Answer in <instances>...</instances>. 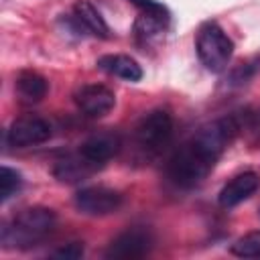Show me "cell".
<instances>
[{
	"mask_svg": "<svg viewBox=\"0 0 260 260\" xmlns=\"http://www.w3.org/2000/svg\"><path fill=\"white\" fill-rule=\"evenodd\" d=\"M238 134L240 126L236 112L201 126L171 154L167 162L169 181L179 189L201 185Z\"/></svg>",
	"mask_w": 260,
	"mask_h": 260,
	"instance_id": "6da1fadb",
	"label": "cell"
},
{
	"mask_svg": "<svg viewBox=\"0 0 260 260\" xmlns=\"http://www.w3.org/2000/svg\"><path fill=\"white\" fill-rule=\"evenodd\" d=\"M57 225V215L53 209L35 205L20 209L12 219L2 223L0 230V244L4 248L14 250H26L32 246H39L45 238L53 234Z\"/></svg>",
	"mask_w": 260,
	"mask_h": 260,
	"instance_id": "7a4b0ae2",
	"label": "cell"
},
{
	"mask_svg": "<svg viewBox=\"0 0 260 260\" xmlns=\"http://www.w3.org/2000/svg\"><path fill=\"white\" fill-rule=\"evenodd\" d=\"M195 51H197L201 65L207 71L221 73V71H225V67L234 55V41L228 37V32L215 20H205L197 28Z\"/></svg>",
	"mask_w": 260,
	"mask_h": 260,
	"instance_id": "3957f363",
	"label": "cell"
},
{
	"mask_svg": "<svg viewBox=\"0 0 260 260\" xmlns=\"http://www.w3.org/2000/svg\"><path fill=\"white\" fill-rule=\"evenodd\" d=\"M175 124L167 110L146 112L134 126V144L146 156H158L173 142Z\"/></svg>",
	"mask_w": 260,
	"mask_h": 260,
	"instance_id": "277c9868",
	"label": "cell"
},
{
	"mask_svg": "<svg viewBox=\"0 0 260 260\" xmlns=\"http://www.w3.org/2000/svg\"><path fill=\"white\" fill-rule=\"evenodd\" d=\"M138 8V18L134 22V37L140 47L152 45L162 37L171 22V12L165 4L156 0H130Z\"/></svg>",
	"mask_w": 260,
	"mask_h": 260,
	"instance_id": "5b68a950",
	"label": "cell"
},
{
	"mask_svg": "<svg viewBox=\"0 0 260 260\" xmlns=\"http://www.w3.org/2000/svg\"><path fill=\"white\" fill-rule=\"evenodd\" d=\"M124 203V197L120 191L104 187V185H93V187H81L73 195V205L79 213L91 215V217H102L116 213Z\"/></svg>",
	"mask_w": 260,
	"mask_h": 260,
	"instance_id": "8992f818",
	"label": "cell"
},
{
	"mask_svg": "<svg viewBox=\"0 0 260 260\" xmlns=\"http://www.w3.org/2000/svg\"><path fill=\"white\" fill-rule=\"evenodd\" d=\"M152 242L154 240H152V234L148 228L134 225V228H128L122 234H118L110 242L104 256L110 260H136L150 252Z\"/></svg>",
	"mask_w": 260,
	"mask_h": 260,
	"instance_id": "52a82bcc",
	"label": "cell"
},
{
	"mask_svg": "<svg viewBox=\"0 0 260 260\" xmlns=\"http://www.w3.org/2000/svg\"><path fill=\"white\" fill-rule=\"evenodd\" d=\"M51 138V124L35 114L16 118L6 130V144L12 148H28Z\"/></svg>",
	"mask_w": 260,
	"mask_h": 260,
	"instance_id": "ba28073f",
	"label": "cell"
},
{
	"mask_svg": "<svg viewBox=\"0 0 260 260\" xmlns=\"http://www.w3.org/2000/svg\"><path fill=\"white\" fill-rule=\"evenodd\" d=\"M120 148H122L120 134L114 130H102V132H93L79 144V154L100 171L108 160H112L120 152Z\"/></svg>",
	"mask_w": 260,
	"mask_h": 260,
	"instance_id": "9c48e42d",
	"label": "cell"
},
{
	"mask_svg": "<svg viewBox=\"0 0 260 260\" xmlns=\"http://www.w3.org/2000/svg\"><path fill=\"white\" fill-rule=\"evenodd\" d=\"M73 102L79 108V112L85 114L87 118H102L114 110L116 95L106 85L89 83V85H81L79 89H75Z\"/></svg>",
	"mask_w": 260,
	"mask_h": 260,
	"instance_id": "30bf717a",
	"label": "cell"
},
{
	"mask_svg": "<svg viewBox=\"0 0 260 260\" xmlns=\"http://www.w3.org/2000/svg\"><path fill=\"white\" fill-rule=\"evenodd\" d=\"M260 189V175L254 171H244L236 177H232L219 191L217 195V203L225 209L240 205L242 201L250 199L256 191Z\"/></svg>",
	"mask_w": 260,
	"mask_h": 260,
	"instance_id": "8fae6325",
	"label": "cell"
},
{
	"mask_svg": "<svg viewBox=\"0 0 260 260\" xmlns=\"http://www.w3.org/2000/svg\"><path fill=\"white\" fill-rule=\"evenodd\" d=\"M98 169L85 160L79 150L73 152V154H65L63 158L55 160L53 165V177L59 181V183H67V185H75V183H81L85 181L89 175H93Z\"/></svg>",
	"mask_w": 260,
	"mask_h": 260,
	"instance_id": "7c38bea8",
	"label": "cell"
},
{
	"mask_svg": "<svg viewBox=\"0 0 260 260\" xmlns=\"http://www.w3.org/2000/svg\"><path fill=\"white\" fill-rule=\"evenodd\" d=\"M95 65H98V69L106 71L108 75L120 77L130 83H136L142 79V67L130 55H104L98 59Z\"/></svg>",
	"mask_w": 260,
	"mask_h": 260,
	"instance_id": "4fadbf2b",
	"label": "cell"
},
{
	"mask_svg": "<svg viewBox=\"0 0 260 260\" xmlns=\"http://www.w3.org/2000/svg\"><path fill=\"white\" fill-rule=\"evenodd\" d=\"M73 16L79 20V24L83 26V30L91 37H98V39H110L112 32H110V26L108 22L104 20L102 12L87 0H79L75 2L73 6Z\"/></svg>",
	"mask_w": 260,
	"mask_h": 260,
	"instance_id": "5bb4252c",
	"label": "cell"
},
{
	"mask_svg": "<svg viewBox=\"0 0 260 260\" xmlns=\"http://www.w3.org/2000/svg\"><path fill=\"white\" fill-rule=\"evenodd\" d=\"M47 89H49L47 79L37 71L26 69V71H20L18 77H16V91L28 104L41 102L47 95Z\"/></svg>",
	"mask_w": 260,
	"mask_h": 260,
	"instance_id": "9a60e30c",
	"label": "cell"
},
{
	"mask_svg": "<svg viewBox=\"0 0 260 260\" xmlns=\"http://www.w3.org/2000/svg\"><path fill=\"white\" fill-rule=\"evenodd\" d=\"M238 116V126H240V134H244L252 144L260 142V112H254L250 108L236 112Z\"/></svg>",
	"mask_w": 260,
	"mask_h": 260,
	"instance_id": "2e32d148",
	"label": "cell"
},
{
	"mask_svg": "<svg viewBox=\"0 0 260 260\" xmlns=\"http://www.w3.org/2000/svg\"><path fill=\"white\" fill-rule=\"evenodd\" d=\"M230 252L238 258H260V230L236 240L230 246Z\"/></svg>",
	"mask_w": 260,
	"mask_h": 260,
	"instance_id": "e0dca14e",
	"label": "cell"
},
{
	"mask_svg": "<svg viewBox=\"0 0 260 260\" xmlns=\"http://www.w3.org/2000/svg\"><path fill=\"white\" fill-rule=\"evenodd\" d=\"M20 189H22V175L16 169H10L4 165L0 171V199H2V203H6L10 197H14Z\"/></svg>",
	"mask_w": 260,
	"mask_h": 260,
	"instance_id": "ac0fdd59",
	"label": "cell"
},
{
	"mask_svg": "<svg viewBox=\"0 0 260 260\" xmlns=\"http://www.w3.org/2000/svg\"><path fill=\"white\" fill-rule=\"evenodd\" d=\"M260 69V59H250L246 63H240L238 67H234L230 73H228V85L232 87H242L246 85L254 75L256 71Z\"/></svg>",
	"mask_w": 260,
	"mask_h": 260,
	"instance_id": "d6986e66",
	"label": "cell"
},
{
	"mask_svg": "<svg viewBox=\"0 0 260 260\" xmlns=\"http://www.w3.org/2000/svg\"><path fill=\"white\" fill-rule=\"evenodd\" d=\"M53 258H63V260H77L83 256V244L81 242H69L57 250L51 252Z\"/></svg>",
	"mask_w": 260,
	"mask_h": 260,
	"instance_id": "ffe728a7",
	"label": "cell"
}]
</instances>
